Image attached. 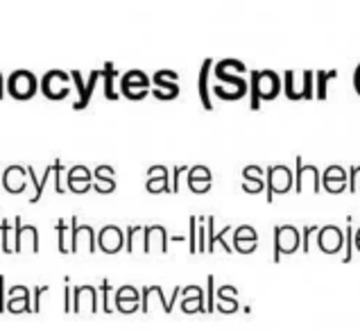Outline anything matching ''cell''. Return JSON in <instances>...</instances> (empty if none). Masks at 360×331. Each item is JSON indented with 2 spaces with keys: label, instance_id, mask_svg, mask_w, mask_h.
I'll list each match as a JSON object with an SVG mask.
<instances>
[{
  "label": "cell",
  "instance_id": "1",
  "mask_svg": "<svg viewBox=\"0 0 360 331\" xmlns=\"http://www.w3.org/2000/svg\"><path fill=\"white\" fill-rule=\"evenodd\" d=\"M265 186H267V193H265L267 202H272L274 193H285V190H290V186H292L290 168L283 166V164L267 166L265 168Z\"/></svg>",
  "mask_w": 360,
  "mask_h": 331
},
{
  "label": "cell",
  "instance_id": "2",
  "mask_svg": "<svg viewBox=\"0 0 360 331\" xmlns=\"http://www.w3.org/2000/svg\"><path fill=\"white\" fill-rule=\"evenodd\" d=\"M37 89H39L37 77H34L32 71H27V68H18V71H14L7 79V91L16 100L32 98L37 93Z\"/></svg>",
  "mask_w": 360,
  "mask_h": 331
},
{
  "label": "cell",
  "instance_id": "3",
  "mask_svg": "<svg viewBox=\"0 0 360 331\" xmlns=\"http://www.w3.org/2000/svg\"><path fill=\"white\" fill-rule=\"evenodd\" d=\"M300 229L292 225H276L274 227V264H279L281 254H292L300 247Z\"/></svg>",
  "mask_w": 360,
  "mask_h": 331
},
{
  "label": "cell",
  "instance_id": "4",
  "mask_svg": "<svg viewBox=\"0 0 360 331\" xmlns=\"http://www.w3.org/2000/svg\"><path fill=\"white\" fill-rule=\"evenodd\" d=\"M41 93L50 100H61L70 93V73L59 71V68H53L48 71L41 79Z\"/></svg>",
  "mask_w": 360,
  "mask_h": 331
},
{
  "label": "cell",
  "instance_id": "5",
  "mask_svg": "<svg viewBox=\"0 0 360 331\" xmlns=\"http://www.w3.org/2000/svg\"><path fill=\"white\" fill-rule=\"evenodd\" d=\"M177 79H179V73L177 71H170V68H161V71L154 73L152 77V82H154V96H157L159 100H172V98H177L179 96V84H177Z\"/></svg>",
  "mask_w": 360,
  "mask_h": 331
},
{
  "label": "cell",
  "instance_id": "6",
  "mask_svg": "<svg viewBox=\"0 0 360 331\" xmlns=\"http://www.w3.org/2000/svg\"><path fill=\"white\" fill-rule=\"evenodd\" d=\"M342 243H345V232L340 227H335V225L320 227V232H317V245H320L322 252H326V254L340 252Z\"/></svg>",
  "mask_w": 360,
  "mask_h": 331
},
{
  "label": "cell",
  "instance_id": "7",
  "mask_svg": "<svg viewBox=\"0 0 360 331\" xmlns=\"http://www.w3.org/2000/svg\"><path fill=\"white\" fill-rule=\"evenodd\" d=\"M66 186L73 193H84V190L94 188V170H89L84 164H75L66 175Z\"/></svg>",
  "mask_w": 360,
  "mask_h": 331
},
{
  "label": "cell",
  "instance_id": "8",
  "mask_svg": "<svg viewBox=\"0 0 360 331\" xmlns=\"http://www.w3.org/2000/svg\"><path fill=\"white\" fill-rule=\"evenodd\" d=\"M256 73V84H259V96L261 100H274L281 93V77L274 71H254Z\"/></svg>",
  "mask_w": 360,
  "mask_h": 331
},
{
  "label": "cell",
  "instance_id": "9",
  "mask_svg": "<svg viewBox=\"0 0 360 331\" xmlns=\"http://www.w3.org/2000/svg\"><path fill=\"white\" fill-rule=\"evenodd\" d=\"M122 243H125V234H122V229L118 225H105L98 232V245L102 252L114 254L122 247Z\"/></svg>",
  "mask_w": 360,
  "mask_h": 331
},
{
  "label": "cell",
  "instance_id": "10",
  "mask_svg": "<svg viewBox=\"0 0 360 331\" xmlns=\"http://www.w3.org/2000/svg\"><path fill=\"white\" fill-rule=\"evenodd\" d=\"M27 166H20V164H12L5 168L3 173V186L9 190V193H23L25 186H27Z\"/></svg>",
  "mask_w": 360,
  "mask_h": 331
},
{
  "label": "cell",
  "instance_id": "11",
  "mask_svg": "<svg viewBox=\"0 0 360 331\" xmlns=\"http://www.w3.org/2000/svg\"><path fill=\"white\" fill-rule=\"evenodd\" d=\"M259 243V234L252 225H240L233 229V249L240 254H252Z\"/></svg>",
  "mask_w": 360,
  "mask_h": 331
},
{
  "label": "cell",
  "instance_id": "12",
  "mask_svg": "<svg viewBox=\"0 0 360 331\" xmlns=\"http://www.w3.org/2000/svg\"><path fill=\"white\" fill-rule=\"evenodd\" d=\"M295 164H297V173H295V188H297V193H302V190H304V182H306L308 177H311V182H313V190H320L322 175H320V170H317V166L304 164L302 157H297Z\"/></svg>",
  "mask_w": 360,
  "mask_h": 331
},
{
  "label": "cell",
  "instance_id": "13",
  "mask_svg": "<svg viewBox=\"0 0 360 331\" xmlns=\"http://www.w3.org/2000/svg\"><path fill=\"white\" fill-rule=\"evenodd\" d=\"M322 184L326 190H331V193H340V190L347 188L349 179H347V170L340 166V164H331L322 175Z\"/></svg>",
  "mask_w": 360,
  "mask_h": 331
},
{
  "label": "cell",
  "instance_id": "14",
  "mask_svg": "<svg viewBox=\"0 0 360 331\" xmlns=\"http://www.w3.org/2000/svg\"><path fill=\"white\" fill-rule=\"evenodd\" d=\"M211 179H213L211 170L207 166L198 164V166H193L188 170V179H186V182H188V188L193 190V193H204V190L211 188Z\"/></svg>",
  "mask_w": 360,
  "mask_h": 331
},
{
  "label": "cell",
  "instance_id": "15",
  "mask_svg": "<svg viewBox=\"0 0 360 331\" xmlns=\"http://www.w3.org/2000/svg\"><path fill=\"white\" fill-rule=\"evenodd\" d=\"M32 238V252H39V229L34 225H23V220H20V216L14 218V252H20L23 249V236Z\"/></svg>",
  "mask_w": 360,
  "mask_h": 331
},
{
  "label": "cell",
  "instance_id": "16",
  "mask_svg": "<svg viewBox=\"0 0 360 331\" xmlns=\"http://www.w3.org/2000/svg\"><path fill=\"white\" fill-rule=\"evenodd\" d=\"M146 188L152 190V193H159V190H172L170 186V177H168V168L166 166H152L148 168V182Z\"/></svg>",
  "mask_w": 360,
  "mask_h": 331
},
{
  "label": "cell",
  "instance_id": "17",
  "mask_svg": "<svg viewBox=\"0 0 360 331\" xmlns=\"http://www.w3.org/2000/svg\"><path fill=\"white\" fill-rule=\"evenodd\" d=\"M94 188L98 193H109V190H114L116 188V170L107 164H100L94 170Z\"/></svg>",
  "mask_w": 360,
  "mask_h": 331
},
{
  "label": "cell",
  "instance_id": "18",
  "mask_svg": "<svg viewBox=\"0 0 360 331\" xmlns=\"http://www.w3.org/2000/svg\"><path fill=\"white\" fill-rule=\"evenodd\" d=\"M263 175H265V170L261 166H256V164H250V166H245L243 168V188L247 190V193H259V190H263Z\"/></svg>",
  "mask_w": 360,
  "mask_h": 331
},
{
  "label": "cell",
  "instance_id": "19",
  "mask_svg": "<svg viewBox=\"0 0 360 331\" xmlns=\"http://www.w3.org/2000/svg\"><path fill=\"white\" fill-rule=\"evenodd\" d=\"M84 297H89V306L91 311H98V290L96 286L91 284H79L73 288V311L77 313V311H82V304H84Z\"/></svg>",
  "mask_w": 360,
  "mask_h": 331
},
{
  "label": "cell",
  "instance_id": "20",
  "mask_svg": "<svg viewBox=\"0 0 360 331\" xmlns=\"http://www.w3.org/2000/svg\"><path fill=\"white\" fill-rule=\"evenodd\" d=\"M215 75H218L222 82H227V84H231L233 86V91H236V96L238 98H245V93L250 91V82H247L245 77H240V75H233V73H229L227 68H224L220 62L215 64Z\"/></svg>",
  "mask_w": 360,
  "mask_h": 331
},
{
  "label": "cell",
  "instance_id": "21",
  "mask_svg": "<svg viewBox=\"0 0 360 331\" xmlns=\"http://www.w3.org/2000/svg\"><path fill=\"white\" fill-rule=\"evenodd\" d=\"M213 66V59H204L202 62V68H200V79H198V89H200V100L207 112H211L213 109V103H211V91H209V71Z\"/></svg>",
  "mask_w": 360,
  "mask_h": 331
},
{
  "label": "cell",
  "instance_id": "22",
  "mask_svg": "<svg viewBox=\"0 0 360 331\" xmlns=\"http://www.w3.org/2000/svg\"><path fill=\"white\" fill-rule=\"evenodd\" d=\"M236 286H229V284H224L220 286L218 290V299H220V304L218 309L224 311V313H233V311H238V299H236Z\"/></svg>",
  "mask_w": 360,
  "mask_h": 331
},
{
  "label": "cell",
  "instance_id": "23",
  "mask_svg": "<svg viewBox=\"0 0 360 331\" xmlns=\"http://www.w3.org/2000/svg\"><path fill=\"white\" fill-rule=\"evenodd\" d=\"M102 77H105V98L116 100V98H118V91H116L118 71H116V66L111 64V62H107L105 68H102Z\"/></svg>",
  "mask_w": 360,
  "mask_h": 331
},
{
  "label": "cell",
  "instance_id": "24",
  "mask_svg": "<svg viewBox=\"0 0 360 331\" xmlns=\"http://www.w3.org/2000/svg\"><path fill=\"white\" fill-rule=\"evenodd\" d=\"M102 77V68H96V71L89 73V79H86V89H84V96H82L79 100H75L73 103V109H84L89 103H91V96H94V89L98 84V79Z\"/></svg>",
  "mask_w": 360,
  "mask_h": 331
},
{
  "label": "cell",
  "instance_id": "25",
  "mask_svg": "<svg viewBox=\"0 0 360 331\" xmlns=\"http://www.w3.org/2000/svg\"><path fill=\"white\" fill-rule=\"evenodd\" d=\"M120 86H141V89H150V77L139 71V68H131L125 75H120Z\"/></svg>",
  "mask_w": 360,
  "mask_h": 331
},
{
  "label": "cell",
  "instance_id": "26",
  "mask_svg": "<svg viewBox=\"0 0 360 331\" xmlns=\"http://www.w3.org/2000/svg\"><path fill=\"white\" fill-rule=\"evenodd\" d=\"M131 302H139L141 304V293L134 286H120L118 290H116V309L120 306V304H131Z\"/></svg>",
  "mask_w": 360,
  "mask_h": 331
},
{
  "label": "cell",
  "instance_id": "27",
  "mask_svg": "<svg viewBox=\"0 0 360 331\" xmlns=\"http://www.w3.org/2000/svg\"><path fill=\"white\" fill-rule=\"evenodd\" d=\"M32 306H34L32 304V293L7 299V311H12V313H23V311H32Z\"/></svg>",
  "mask_w": 360,
  "mask_h": 331
},
{
  "label": "cell",
  "instance_id": "28",
  "mask_svg": "<svg viewBox=\"0 0 360 331\" xmlns=\"http://www.w3.org/2000/svg\"><path fill=\"white\" fill-rule=\"evenodd\" d=\"M283 89H285V96L290 100H302V86H297L295 71H285L283 73Z\"/></svg>",
  "mask_w": 360,
  "mask_h": 331
},
{
  "label": "cell",
  "instance_id": "29",
  "mask_svg": "<svg viewBox=\"0 0 360 331\" xmlns=\"http://www.w3.org/2000/svg\"><path fill=\"white\" fill-rule=\"evenodd\" d=\"M57 166H59V159H57V162H53V164H48V166H46L44 175H41L39 184H37V188H34V195L30 197V202H32V205H34V202H39V200H41V195H44V188H46V182H48V177H50V175H55Z\"/></svg>",
  "mask_w": 360,
  "mask_h": 331
},
{
  "label": "cell",
  "instance_id": "30",
  "mask_svg": "<svg viewBox=\"0 0 360 331\" xmlns=\"http://www.w3.org/2000/svg\"><path fill=\"white\" fill-rule=\"evenodd\" d=\"M229 232H231V227H229V225L224 227L220 234H213L211 229H209V243H207V249H209V252H213V249H215V243H218V240H220L222 247H224V252L231 254V252H233V247L227 243V234H229Z\"/></svg>",
  "mask_w": 360,
  "mask_h": 331
},
{
  "label": "cell",
  "instance_id": "31",
  "mask_svg": "<svg viewBox=\"0 0 360 331\" xmlns=\"http://www.w3.org/2000/svg\"><path fill=\"white\" fill-rule=\"evenodd\" d=\"M181 311H186V313H200V311H207V304H204V293L184 297Z\"/></svg>",
  "mask_w": 360,
  "mask_h": 331
},
{
  "label": "cell",
  "instance_id": "32",
  "mask_svg": "<svg viewBox=\"0 0 360 331\" xmlns=\"http://www.w3.org/2000/svg\"><path fill=\"white\" fill-rule=\"evenodd\" d=\"M315 77H317V89H315L317 93L315 96L320 100H324L326 98V82H328V79H335L338 71H317Z\"/></svg>",
  "mask_w": 360,
  "mask_h": 331
},
{
  "label": "cell",
  "instance_id": "33",
  "mask_svg": "<svg viewBox=\"0 0 360 331\" xmlns=\"http://www.w3.org/2000/svg\"><path fill=\"white\" fill-rule=\"evenodd\" d=\"M55 229H57V234H59V252L61 254H68L70 252V245H68V225H66V220L59 218Z\"/></svg>",
  "mask_w": 360,
  "mask_h": 331
},
{
  "label": "cell",
  "instance_id": "34",
  "mask_svg": "<svg viewBox=\"0 0 360 331\" xmlns=\"http://www.w3.org/2000/svg\"><path fill=\"white\" fill-rule=\"evenodd\" d=\"M315 73L313 71H304L302 73V98L304 100H311L315 98Z\"/></svg>",
  "mask_w": 360,
  "mask_h": 331
},
{
  "label": "cell",
  "instance_id": "35",
  "mask_svg": "<svg viewBox=\"0 0 360 331\" xmlns=\"http://www.w3.org/2000/svg\"><path fill=\"white\" fill-rule=\"evenodd\" d=\"M198 218L200 216L188 218V249H191V254L198 252Z\"/></svg>",
  "mask_w": 360,
  "mask_h": 331
},
{
  "label": "cell",
  "instance_id": "36",
  "mask_svg": "<svg viewBox=\"0 0 360 331\" xmlns=\"http://www.w3.org/2000/svg\"><path fill=\"white\" fill-rule=\"evenodd\" d=\"M345 243H347L345 261H352V257H354V227H352V216L347 218V232H345Z\"/></svg>",
  "mask_w": 360,
  "mask_h": 331
},
{
  "label": "cell",
  "instance_id": "37",
  "mask_svg": "<svg viewBox=\"0 0 360 331\" xmlns=\"http://www.w3.org/2000/svg\"><path fill=\"white\" fill-rule=\"evenodd\" d=\"M100 295H102V311H105V313H111V304H109V295H111V282L105 277L100 282Z\"/></svg>",
  "mask_w": 360,
  "mask_h": 331
},
{
  "label": "cell",
  "instance_id": "38",
  "mask_svg": "<svg viewBox=\"0 0 360 331\" xmlns=\"http://www.w3.org/2000/svg\"><path fill=\"white\" fill-rule=\"evenodd\" d=\"M250 107L252 109H261V96H259V84H256V73L252 71L250 75Z\"/></svg>",
  "mask_w": 360,
  "mask_h": 331
},
{
  "label": "cell",
  "instance_id": "39",
  "mask_svg": "<svg viewBox=\"0 0 360 331\" xmlns=\"http://www.w3.org/2000/svg\"><path fill=\"white\" fill-rule=\"evenodd\" d=\"M148 91H150V89H141V86H120V93H122V96H127V98H131V100L146 98Z\"/></svg>",
  "mask_w": 360,
  "mask_h": 331
},
{
  "label": "cell",
  "instance_id": "40",
  "mask_svg": "<svg viewBox=\"0 0 360 331\" xmlns=\"http://www.w3.org/2000/svg\"><path fill=\"white\" fill-rule=\"evenodd\" d=\"M315 232H320V227H315V225H306L302 232V249L306 254L311 252V234H315Z\"/></svg>",
  "mask_w": 360,
  "mask_h": 331
},
{
  "label": "cell",
  "instance_id": "41",
  "mask_svg": "<svg viewBox=\"0 0 360 331\" xmlns=\"http://www.w3.org/2000/svg\"><path fill=\"white\" fill-rule=\"evenodd\" d=\"M9 229H12V225H9V220H3L0 223V238H3V249L9 254V252H14V247L9 245Z\"/></svg>",
  "mask_w": 360,
  "mask_h": 331
},
{
  "label": "cell",
  "instance_id": "42",
  "mask_svg": "<svg viewBox=\"0 0 360 331\" xmlns=\"http://www.w3.org/2000/svg\"><path fill=\"white\" fill-rule=\"evenodd\" d=\"M188 166L186 164H177L172 168V193H177L179 190V177H181V173H188Z\"/></svg>",
  "mask_w": 360,
  "mask_h": 331
},
{
  "label": "cell",
  "instance_id": "43",
  "mask_svg": "<svg viewBox=\"0 0 360 331\" xmlns=\"http://www.w3.org/2000/svg\"><path fill=\"white\" fill-rule=\"evenodd\" d=\"M70 293H73V288H70V277H64V311L66 313L73 311V299H70Z\"/></svg>",
  "mask_w": 360,
  "mask_h": 331
},
{
  "label": "cell",
  "instance_id": "44",
  "mask_svg": "<svg viewBox=\"0 0 360 331\" xmlns=\"http://www.w3.org/2000/svg\"><path fill=\"white\" fill-rule=\"evenodd\" d=\"M139 232H143L141 225H129L127 232H125V240H127V252L131 254L134 252V236H136Z\"/></svg>",
  "mask_w": 360,
  "mask_h": 331
},
{
  "label": "cell",
  "instance_id": "45",
  "mask_svg": "<svg viewBox=\"0 0 360 331\" xmlns=\"http://www.w3.org/2000/svg\"><path fill=\"white\" fill-rule=\"evenodd\" d=\"M70 79L75 82L77 93H79V98H82V96H84V89H86V82L82 79V73H79V71H70ZM79 98H77V100H79Z\"/></svg>",
  "mask_w": 360,
  "mask_h": 331
},
{
  "label": "cell",
  "instance_id": "46",
  "mask_svg": "<svg viewBox=\"0 0 360 331\" xmlns=\"http://www.w3.org/2000/svg\"><path fill=\"white\" fill-rule=\"evenodd\" d=\"M46 290H50V286H34V306H32L34 313L41 311V295H44Z\"/></svg>",
  "mask_w": 360,
  "mask_h": 331
},
{
  "label": "cell",
  "instance_id": "47",
  "mask_svg": "<svg viewBox=\"0 0 360 331\" xmlns=\"http://www.w3.org/2000/svg\"><path fill=\"white\" fill-rule=\"evenodd\" d=\"M358 173H360V164L349 168V190H352V193L356 190V177H358Z\"/></svg>",
  "mask_w": 360,
  "mask_h": 331
},
{
  "label": "cell",
  "instance_id": "48",
  "mask_svg": "<svg viewBox=\"0 0 360 331\" xmlns=\"http://www.w3.org/2000/svg\"><path fill=\"white\" fill-rule=\"evenodd\" d=\"M7 293H9V299H12V297L27 295V293H30V288H27V286H23V284H18V286H12V288H9Z\"/></svg>",
  "mask_w": 360,
  "mask_h": 331
},
{
  "label": "cell",
  "instance_id": "49",
  "mask_svg": "<svg viewBox=\"0 0 360 331\" xmlns=\"http://www.w3.org/2000/svg\"><path fill=\"white\" fill-rule=\"evenodd\" d=\"M5 295H7V290H5V277L0 275V313H3V311H7V299H5Z\"/></svg>",
  "mask_w": 360,
  "mask_h": 331
},
{
  "label": "cell",
  "instance_id": "50",
  "mask_svg": "<svg viewBox=\"0 0 360 331\" xmlns=\"http://www.w3.org/2000/svg\"><path fill=\"white\" fill-rule=\"evenodd\" d=\"M207 288H209V304H207V311H215V304H213V275L207 277Z\"/></svg>",
  "mask_w": 360,
  "mask_h": 331
},
{
  "label": "cell",
  "instance_id": "51",
  "mask_svg": "<svg viewBox=\"0 0 360 331\" xmlns=\"http://www.w3.org/2000/svg\"><path fill=\"white\" fill-rule=\"evenodd\" d=\"M354 86H356V91L360 93V64H358L356 73H354Z\"/></svg>",
  "mask_w": 360,
  "mask_h": 331
},
{
  "label": "cell",
  "instance_id": "52",
  "mask_svg": "<svg viewBox=\"0 0 360 331\" xmlns=\"http://www.w3.org/2000/svg\"><path fill=\"white\" fill-rule=\"evenodd\" d=\"M5 96V79H3V73H0V98Z\"/></svg>",
  "mask_w": 360,
  "mask_h": 331
},
{
  "label": "cell",
  "instance_id": "53",
  "mask_svg": "<svg viewBox=\"0 0 360 331\" xmlns=\"http://www.w3.org/2000/svg\"><path fill=\"white\" fill-rule=\"evenodd\" d=\"M354 243H356V247H358V252H360V229L354 234Z\"/></svg>",
  "mask_w": 360,
  "mask_h": 331
},
{
  "label": "cell",
  "instance_id": "54",
  "mask_svg": "<svg viewBox=\"0 0 360 331\" xmlns=\"http://www.w3.org/2000/svg\"><path fill=\"white\" fill-rule=\"evenodd\" d=\"M0 184H3V175H0Z\"/></svg>",
  "mask_w": 360,
  "mask_h": 331
}]
</instances>
